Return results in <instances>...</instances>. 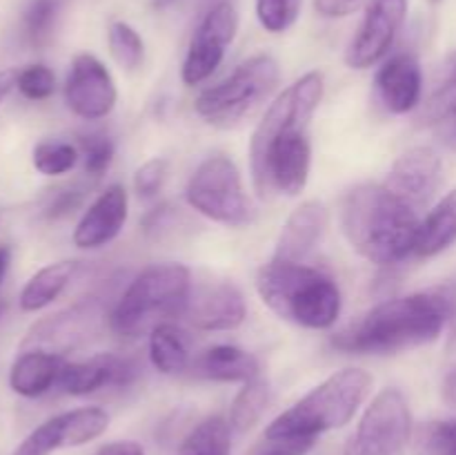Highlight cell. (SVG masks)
<instances>
[{
  "instance_id": "1",
  "label": "cell",
  "mask_w": 456,
  "mask_h": 455,
  "mask_svg": "<svg viewBox=\"0 0 456 455\" xmlns=\"http://www.w3.org/2000/svg\"><path fill=\"white\" fill-rule=\"evenodd\" d=\"M323 98V76L307 71L305 76L276 96L249 145L254 187L261 196L281 192L297 196L310 178L312 147L307 125Z\"/></svg>"
},
{
  "instance_id": "2",
  "label": "cell",
  "mask_w": 456,
  "mask_h": 455,
  "mask_svg": "<svg viewBox=\"0 0 456 455\" xmlns=\"http://www.w3.org/2000/svg\"><path fill=\"white\" fill-rule=\"evenodd\" d=\"M450 321L448 290H426L379 303L338 330L332 346L350 355H392L435 342Z\"/></svg>"
},
{
  "instance_id": "3",
  "label": "cell",
  "mask_w": 456,
  "mask_h": 455,
  "mask_svg": "<svg viewBox=\"0 0 456 455\" xmlns=\"http://www.w3.org/2000/svg\"><path fill=\"white\" fill-rule=\"evenodd\" d=\"M341 226L352 248L377 266H395L417 248L419 214L383 183H363L343 199Z\"/></svg>"
},
{
  "instance_id": "4",
  "label": "cell",
  "mask_w": 456,
  "mask_h": 455,
  "mask_svg": "<svg viewBox=\"0 0 456 455\" xmlns=\"http://www.w3.org/2000/svg\"><path fill=\"white\" fill-rule=\"evenodd\" d=\"M256 290L274 315L303 328H332L341 315L337 281L305 263L272 259L258 270Z\"/></svg>"
},
{
  "instance_id": "5",
  "label": "cell",
  "mask_w": 456,
  "mask_h": 455,
  "mask_svg": "<svg viewBox=\"0 0 456 455\" xmlns=\"http://www.w3.org/2000/svg\"><path fill=\"white\" fill-rule=\"evenodd\" d=\"M191 293V272L181 263L145 268L127 285L110 312V328L118 337H141L159 324L185 315Z\"/></svg>"
},
{
  "instance_id": "6",
  "label": "cell",
  "mask_w": 456,
  "mask_h": 455,
  "mask_svg": "<svg viewBox=\"0 0 456 455\" xmlns=\"http://www.w3.org/2000/svg\"><path fill=\"white\" fill-rule=\"evenodd\" d=\"M372 388V377L363 368H343L312 388L292 409L281 413L265 437H319L341 428L354 418Z\"/></svg>"
},
{
  "instance_id": "7",
  "label": "cell",
  "mask_w": 456,
  "mask_h": 455,
  "mask_svg": "<svg viewBox=\"0 0 456 455\" xmlns=\"http://www.w3.org/2000/svg\"><path fill=\"white\" fill-rule=\"evenodd\" d=\"M279 79V62L267 54H258L240 62L221 83L203 89L196 98L194 110L214 128H234L267 101Z\"/></svg>"
},
{
  "instance_id": "8",
  "label": "cell",
  "mask_w": 456,
  "mask_h": 455,
  "mask_svg": "<svg viewBox=\"0 0 456 455\" xmlns=\"http://www.w3.org/2000/svg\"><path fill=\"white\" fill-rule=\"evenodd\" d=\"M185 199L196 212L223 226L240 228L254 219L243 178L230 156L214 154L205 159L187 181Z\"/></svg>"
},
{
  "instance_id": "9",
  "label": "cell",
  "mask_w": 456,
  "mask_h": 455,
  "mask_svg": "<svg viewBox=\"0 0 456 455\" xmlns=\"http://www.w3.org/2000/svg\"><path fill=\"white\" fill-rule=\"evenodd\" d=\"M412 435V413L399 388H383L365 409L346 455H401Z\"/></svg>"
},
{
  "instance_id": "10",
  "label": "cell",
  "mask_w": 456,
  "mask_h": 455,
  "mask_svg": "<svg viewBox=\"0 0 456 455\" xmlns=\"http://www.w3.org/2000/svg\"><path fill=\"white\" fill-rule=\"evenodd\" d=\"M236 29H239V13H236L234 4L223 0V3L209 7L200 18L190 47H187L181 70L183 83L194 87V85L208 80L225 58Z\"/></svg>"
},
{
  "instance_id": "11",
  "label": "cell",
  "mask_w": 456,
  "mask_h": 455,
  "mask_svg": "<svg viewBox=\"0 0 456 455\" xmlns=\"http://www.w3.org/2000/svg\"><path fill=\"white\" fill-rule=\"evenodd\" d=\"M107 426H110V415L98 406L67 410L34 428L12 455H52L58 449L83 446L101 437Z\"/></svg>"
},
{
  "instance_id": "12",
  "label": "cell",
  "mask_w": 456,
  "mask_h": 455,
  "mask_svg": "<svg viewBox=\"0 0 456 455\" xmlns=\"http://www.w3.org/2000/svg\"><path fill=\"white\" fill-rule=\"evenodd\" d=\"M408 13V0H370L363 22L346 52L352 70H368L377 65L390 47Z\"/></svg>"
},
{
  "instance_id": "13",
  "label": "cell",
  "mask_w": 456,
  "mask_h": 455,
  "mask_svg": "<svg viewBox=\"0 0 456 455\" xmlns=\"http://www.w3.org/2000/svg\"><path fill=\"white\" fill-rule=\"evenodd\" d=\"M116 98L118 92L110 70L92 54H78L67 74V107L80 119L98 120L114 110Z\"/></svg>"
},
{
  "instance_id": "14",
  "label": "cell",
  "mask_w": 456,
  "mask_h": 455,
  "mask_svg": "<svg viewBox=\"0 0 456 455\" xmlns=\"http://www.w3.org/2000/svg\"><path fill=\"white\" fill-rule=\"evenodd\" d=\"M102 306L96 299H87L67 310L56 312L47 319L38 321L29 330L25 339V346L38 348V351H49L62 355L76 346H83L85 342L94 337L101 328Z\"/></svg>"
},
{
  "instance_id": "15",
  "label": "cell",
  "mask_w": 456,
  "mask_h": 455,
  "mask_svg": "<svg viewBox=\"0 0 456 455\" xmlns=\"http://www.w3.org/2000/svg\"><path fill=\"white\" fill-rule=\"evenodd\" d=\"M141 375V366L129 357L102 352L85 361H65L58 375V388L67 395H92L101 388H125Z\"/></svg>"
},
{
  "instance_id": "16",
  "label": "cell",
  "mask_w": 456,
  "mask_h": 455,
  "mask_svg": "<svg viewBox=\"0 0 456 455\" xmlns=\"http://www.w3.org/2000/svg\"><path fill=\"white\" fill-rule=\"evenodd\" d=\"M185 317L199 330H234L248 317L240 290L230 281L214 284H191Z\"/></svg>"
},
{
  "instance_id": "17",
  "label": "cell",
  "mask_w": 456,
  "mask_h": 455,
  "mask_svg": "<svg viewBox=\"0 0 456 455\" xmlns=\"http://www.w3.org/2000/svg\"><path fill=\"white\" fill-rule=\"evenodd\" d=\"M441 170V159L432 147H412L395 161L383 186L419 210L439 190Z\"/></svg>"
},
{
  "instance_id": "18",
  "label": "cell",
  "mask_w": 456,
  "mask_h": 455,
  "mask_svg": "<svg viewBox=\"0 0 456 455\" xmlns=\"http://www.w3.org/2000/svg\"><path fill=\"white\" fill-rule=\"evenodd\" d=\"M127 190L118 183L105 187L85 210L74 230V244L83 250H96L114 241L127 221Z\"/></svg>"
},
{
  "instance_id": "19",
  "label": "cell",
  "mask_w": 456,
  "mask_h": 455,
  "mask_svg": "<svg viewBox=\"0 0 456 455\" xmlns=\"http://www.w3.org/2000/svg\"><path fill=\"white\" fill-rule=\"evenodd\" d=\"M377 92L392 114H408L421 105L423 74L412 54H396L377 74Z\"/></svg>"
},
{
  "instance_id": "20",
  "label": "cell",
  "mask_w": 456,
  "mask_h": 455,
  "mask_svg": "<svg viewBox=\"0 0 456 455\" xmlns=\"http://www.w3.org/2000/svg\"><path fill=\"white\" fill-rule=\"evenodd\" d=\"M328 210L321 201H305L285 221L276 241L274 259L303 263L323 239L328 228Z\"/></svg>"
},
{
  "instance_id": "21",
  "label": "cell",
  "mask_w": 456,
  "mask_h": 455,
  "mask_svg": "<svg viewBox=\"0 0 456 455\" xmlns=\"http://www.w3.org/2000/svg\"><path fill=\"white\" fill-rule=\"evenodd\" d=\"M62 366H65L62 355L31 348L13 361L9 370V386L22 397H38L58 384Z\"/></svg>"
},
{
  "instance_id": "22",
  "label": "cell",
  "mask_w": 456,
  "mask_h": 455,
  "mask_svg": "<svg viewBox=\"0 0 456 455\" xmlns=\"http://www.w3.org/2000/svg\"><path fill=\"white\" fill-rule=\"evenodd\" d=\"M194 373L203 379H212V382H249V379L258 377L261 366L252 352L221 343V346L208 348L196 357Z\"/></svg>"
},
{
  "instance_id": "23",
  "label": "cell",
  "mask_w": 456,
  "mask_h": 455,
  "mask_svg": "<svg viewBox=\"0 0 456 455\" xmlns=\"http://www.w3.org/2000/svg\"><path fill=\"white\" fill-rule=\"evenodd\" d=\"M456 244V190L448 192L435 208L428 212L419 226L417 248L419 257H435Z\"/></svg>"
},
{
  "instance_id": "24",
  "label": "cell",
  "mask_w": 456,
  "mask_h": 455,
  "mask_svg": "<svg viewBox=\"0 0 456 455\" xmlns=\"http://www.w3.org/2000/svg\"><path fill=\"white\" fill-rule=\"evenodd\" d=\"M150 360L163 375H178L190 368V335L181 326L165 321L150 333Z\"/></svg>"
},
{
  "instance_id": "25",
  "label": "cell",
  "mask_w": 456,
  "mask_h": 455,
  "mask_svg": "<svg viewBox=\"0 0 456 455\" xmlns=\"http://www.w3.org/2000/svg\"><path fill=\"white\" fill-rule=\"evenodd\" d=\"M78 270V261H56L40 268L34 277L25 284L20 293V308L25 312L43 310L52 302L61 297L62 290L69 285Z\"/></svg>"
},
{
  "instance_id": "26",
  "label": "cell",
  "mask_w": 456,
  "mask_h": 455,
  "mask_svg": "<svg viewBox=\"0 0 456 455\" xmlns=\"http://www.w3.org/2000/svg\"><path fill=\"white\" fill-rule=\"evenodd\" d=\"M419 107V120L423 125H441L456 112V49L441 62L426 101Z\"/></svg>"
},
{
  "instance_id": "27",
  "label": "cell",
  "mask_w": 456,
  "mask_h": 455,
  "mask_svg": "<svg viewBox=\"0 0 456 455\" xmlns=\"http://www.w3.org/2000/svg\"><path fill=\"white\" fill-rule=\"evenodd\" d=\"M232 451V426L225 418L214 415L203 419L199 426L191 428L190 435L183 440L178 455H230Z\"/></svg>"
},
{
  "instance_id": "28",
  "label": "cell",
  "mask_w": 456,
  "mask_h": 455,
  "mask_svg": "<svg viewBox=\"0 0 456 455\" xmlns=\"http://www.w3.org/2000/svg\"><path fill=\"white\" fill-rule=\"evenodd\" d=\"M272 400V388L265 379L258 375V377L245 382V386L240 388L239 395H236L234 404L230 410V426L232 431L245 433L263 418V413L267 410Z\"/></svg>"
},
{
  "instance_id": "29",
  "label": "cell",
  "mask_w": 456,
  "mask_h": 455,
  "mask_svg": "<svg viewBox=\"0 0 456 455\" xmlns=\"http://www.w3.org/2000/svg\"><path fill=\"white\" fill-rule=\"evenodd\" d=\"M65 0H31L22 13V31L34 47L47 43L56 29L58 16Z\"/></svg>"
},
{
  "instance_id": "30",
  "label": "cell",
  "mask_w": 456,
  "mask_h": 455,
  "mask_svg": "<svg viewBox=\"0 0 456 455\" xmlns=\"http://www.w3.org/2000/svg\"><path fill=\"white\" fill-rule=\"evenodd\" d=\"M107 45H110L111 56L120 67L129 71L141 67L142 56H145V45H142L141 34L132 25L123 21L111 22L110 31H107Z\"/></svg>"
},
{
  "instance_id": "31",
  "label": "cell",
  "mask_w": 456,
  "mask_h": 455,
  "mask_svg": "<svg viewBox=\"0 0 456 455\" xmlns=\"http://www.w3.org/2000/svg\"><path fill=\"white\" fill-rule=\"evenodd\" d=\"M78 147L67 141H43L34 147V168L45 177H61L76 168Z\"/></svg>"
},
{
  "instance_id": "32",
  "label": "cell",
  "mask_w": 456,
  "mask_h": 455,
  "mask_svg": "<svg viewBox=\"0 0 456 455\" xmlns=\"http://www.w3.org/2000/svg\"><path fill=\"white\" fill-rule=\"evenodd\" d=\"M414 444L419 455H456V419L423 424Z\"/></svg>"
},
{
  "instance_id": "33",
  "label": "cell",
  "mask_w": 456,
  "mask_h": 455,
  "mask_svg": "<svg viewBox=\"0 0 456 455\" xmlns=\"http://www.w3.org/2000/svg\"><path fill=\"white\" fill-rule=\"evenodd\" d=\"M301 0H256V18L270 34H283L297 22Z\"/></svg>"
},
{
  "instance_id": "34",
  "label": "cell",
  "mask_w": 456,
  "mask_h": 455,
  "mask_svg": "<svg viewBox=\"0 0 456 455\" xmlns=\"http://www.w3.org/2000/svg\"><path fill=\"white\" fill-rule=\"evenodd\" d=\"M16 87L29 101H45L56 89V76L47 65H29L16 74Z\"/></svg>"
},
{
  "instance_id": "35",
  "label": "cell",
  "mask_w": 456,
  "mask_h": 455,
  "mask_svg": "<svg viewBox=\"0 0 456 455\" xmlns=\"http://www.w3.org/2000/svg\"><path fill=\"white\" fill-rule=\"evenodd\" d=\"M83 159L85 172L89 177H101L114 161V141L105 134H89L83 141Z\"/></svg>"
},
{
  "instance_id": "36",
  "label": "cell",
  "mask_w": 456,
  "mask_h": 455,
  "mask_svg": "<svg viewBox=\"0 0 456 455\" xmlns=\"http://www.w3.org/2000/svg\"><path fill=\"white\" fill-rule=\"evenodd\" d=\"M167 161L165 159H151L142 163L134 174V190L142 199H150L156 192L163 187L165 178H167Z\"/></svg>"
},
{
  "instance_id": "37",
  "label": "cell",
  "mask_w": 456,
  "mask_h": 455,
  "mask_svg": "<svg viewBox=\"0 0 456 455\" xmlns=\"http://www.w3.org/2000/svg\"><path fill=\"white\" fill-rule=\"evenodd\" d=\"M316 437H265L256 455H307Z\"/></svg>"
},
{
  "instance_id": "38",
  "label": "cell",
  "mask_w": 456,
  "mask_h": 455,
  "mask_svg": "<svg viewBox=\"0 0 456 455\" xmlns=\"http://www.w3.org/2000/svg\"><path fill=\"white\" fill-rule=\"evenodd\" d=\"M363 0H314V7L325 18H343L354 13Z\"/></svg>"
},
{
  "instance_id": "39",
  "label": "cell",
  "mask_w": 456,
  "mask_h": 455,
  "mask_svg": "<svg viewBox=\"0 0 456 455\" xmlns=\"http://www.w3.org/2000/svg\"><path fill=\"white\" fill-rule=\"evenodd\" d=\"M78 203H80V192H76V190L61 192V194L52 201L47 214L49 217H61V214L71 212V210H74Z\"/></svg>"
},
{
  "instance_id": "40",
  "label": "cell",
  "mask_w": 456,
  "mask_h": 455,
  "mask_svg": "<svg viewBox=\"0 0 456 455\" xmlns=\"http://www.w3.org/2000/svg\"><path fill=\"white\" fill-rule=\"evenodd\" d=\"M96 455H145V449H142L138 442L123 440V442H110V444L101 446L96 451Z\"/></svg>"
},
{
  "instance_id": "41",
  "label": "cell",
  "mask_w": 456,
  "mask_h": 455,
  "mask_svg": "<svg viewBox=\"0 0 456 455\" xmlns=\"http://www.w3.org/2000/svg\"><path fill=\"white\" fill-rule=\"evenodd\" d=\"M441 136H444V141L448 143L450 147H454L456 150V112L448 120L441 123Z\"/></svg>"
},
{
  "instance_id": "42",
  "label": "cell",
  "mask_w": 456,
  "mask_h": 455,
  "mask_svg": "<svg viewBox=\"0 0 456 455\" xmlns=\"http://www.w3.org/2000/svg\"><path fill=\"white\" fill-rule=\"evenodd\" d=\"M16 74L18 71H13V70L0 71V103H3V98L7 96L13 87H16Z\"/></svg>"
},
{
  "instance_id": "43",
  "label": "cell",
  "mask_w": 456,
  "mask_h": 455,
  "mask_svg": "<svg viewBox=\"0 0 456 455\" xmlns=\"http://www.w3.org/2000/svg\"><path fill=\"white\" fill-rule=\"evenodd\" d=\"M444 400L448 401L452 409H456V368L445 377L444 382Z\"/></svg>"
},
{
  "instance_id": "44",
  "label": "cell",
  "mask_w": 456,
  "mask_h": 455,
  "mask_svg": "<svg viewBox=\"0 0 456 455\" xmlns=\"http://www.w3.org/2000/svg\"><path fill=\"white\" fill-rule=\"evenodd\" d=\"M445 290H448L450 306H452V321H450V326H452V333H454V337H456V281H454V284L445 285Z\"/></svg>"
},
{
  "instance_id": "45",
  "label": "cell",
  "mask_w": 456,
  "mask_h": 455,
  "mask_svg": "<svg viewBox=\"0 0 456 455\" xmlns=\"http://www.w3.org/2000/svg\"><path fill=\"white\" fill-rule=\"evenodd\" d=\"M7 266H9V250L0 248V281H3L4 272H7Z\"/></svg>"
},
{
  "instance_id": "46",
  "label": "cell",
  "mask_w": 456,
  "mask_h": 455,
  "mask_svg": "<svg viewBox=\"0 0 456 455\" xmlns=\"http://www.w3.org/2000/svg\"><path fill=\"white\" fill-rule=\"evenodd\" d=\"M176 0H154V7L156 9H167L169 4H174Z\"/></svg>"
},
{
  "instance_id": "47",
  "label": "cell",
  "mask_w": 456,
  "mask_h": 455,
  "mask_svg": "<svg viewBox=\"0 0 456 455\" xmlns=\"http://www.w3.org/2000/svg\"><path fill=\"white\" fill-rule=\"evenodd\" d=\"M208 3H209L208 4V9H209V7H214V4H216V3H223V0H208Z\"/></svg>"
},
{
  "instance_id": "48",
  "label": "cell",
  "mask_w": 456,
  "mask_h": 455,
  "mask_svg": "<svg viewBox=\"0 0 456 455\" xmlns=\"http://www.w3.org/2000/svg\"><path fill=\"white\" fill-rule=\"evenodd\" d=\"M3 310H4V306H3V302H0V315H3Z\"/></svg>"
},
{
  "instance_id": "49",
  "label": "cell",
  "mask_w": 456,
  "mask_h": 455,
  "mask_svg": "<svg viewBox=\"0 0 456 455\" xmlns=\"http://www.w3.org/2000/svg\"><path fill=\"white\" fill-rule=\"evenodd\" d=\"M430 3H435V4H436V3H441V0H430Z\"/></svg>"
}]
</instances>
